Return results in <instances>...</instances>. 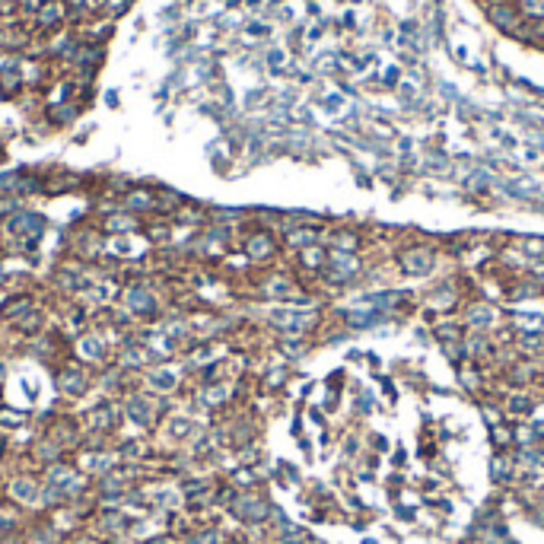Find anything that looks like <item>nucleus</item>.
<instances>
[{"mask_svg": "<svg viewBox=\"0 0 544 544\" xmlns=\"http://www.w3.org/2000/svg\"><path fill=\"white\" fill-rule=\"evenodd\" d=\"M491 19L500 26L503 32H516V26H519V10L509 6V4H493L491 6Z\"/></svg>", "mask_w": 544, "mask_h": 544, "instance_id": "nucleus-1", "label": "nucleus"}]
</instances>
